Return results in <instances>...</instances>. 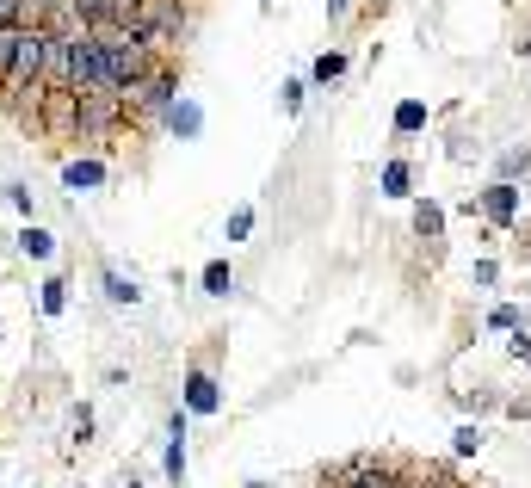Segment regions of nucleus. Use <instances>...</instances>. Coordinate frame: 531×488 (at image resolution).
<instances>
[{"mask_svg":"<svg viewBox=\"0 0 531 488\" xmlns=\"http://www.w3.org/2000/svg\"><path fill=\"white\" fill-rule=\"evenodd\" d=\"M93 38H99V50H105V93H112L118 106H130V99L143 93V81L155 75V50L136 38L130 25H99Z\"/></svg>","mask_w":531,"mask_h":488,"instance_id":"1","label":"nucleus"},{"mask_svg":"<svg viewBox=\"0 0 531 488\" xmlns=\"http://www.w3.org/2000/svg\"><path fill=\"white\" fill-rule=\"evenodd\" d=\"M130 31H136V38L155 50V62H161V50H173V44L186 38V7H180V0H149V7L136 13Z\"/></svg>","mask_w":531,"mask_h":488,"instance_id":"2","label":"nucleus"},{"mask_svg":"<svg viewBox=\"0 0 531 488\" xmlns=\"http://www.w3.org/2000/svg\"><path fill=\"white\" fill-rule=\"evenodd\" d=\"M87 93H105V50L99 38H75V56H68V99H87Z\"/></svg>","mask_w":531,"mask_h":488,"instance_id":"3","label":"nucleus"},{"mask_svg":"<svg viewBox=\"0 0 531 488\" xmlns=\"http://www.w3.org/2000/svg\"><path fill=\"white\" fill-rule=\"evenodd\" d=\"M130 106H143L149 118H167L173 106H180V75H173V68H167V62H155V75L143 81V93H136V99H130Z\"/></svg>","mask_w":531,"mask_h":488,"instance_id":"4","label":"nucleus"},{"mask_svg":"<svg viewBox=\"0 0 531 488\" xmlns=\"http://www.w3.org/2000/svg\"><path fill=\"white\" fill-rule=\"evenodd\" d=\"M118 118H124V106H118L112 93H87V99H75V130H81V136L118 130Z\"/></svg>","mask_w":531,"mask_h":488,"instance_id":"5","label":"nucleus"},{"mask_svg":"<svg viewBox=\"0 0 531 488\" xmlns=\"http://www.w3.org/2000/svg\"><path fill=\"white\" fill-rule=\"evenodd\" d=\"M186 408L192 414H217L223 408V390H217V377H210V371H192L186 377Z\"/></svg>","mask_w":531,"mask_h":488,"instance_id":"6","label":"nucleus"},{"mask_svg":"<svg viewBox=\"0 0 531 488\" xmlns=\"http://www.w3.org/2000/svg\"><path fill=\"white\" fill-rule=\"evenodd\" d=\"M99 180H105L99 161H68V167H62V186H68V192H87V186H99Z\"/></svg>","mask_w":531,"mask_h":488,"instance_id":"7","label":"nucleus"},{"mask_svg":"<svg viewBox=\"0 0 531 488\" xmlns=\"http://www.w3.org/2000/svg\"><path fill=\"white\" fill-rule=\"evenodd\" d=\"M161 124H167L173 136H198V130H204V112H198V106H186V99H180V106H173V112H167Z\"/></svg>","mask_w":531,"mask_h":488,"instance_id":"8","label":"nucleus"},{"mask_svg":"<svg viewBox=\"0 0 531 488\" xmlns=\"http://www.w3.org/2000/svg\"><path fill=\"white\" fill-rule=\"evenodd\" d=\"M482 204H488V217H494V223H513L519 192H513V186H488V198H482Z\"/></svg>","mask_w":531,"mask_h":488,"instance_id":"9","label":"nucleus"},{"mask_svg":"<svg viewBox=\"0 0 531 488\" xmlns=\"http://www.w3.org/2000/svg\"><path fill=\"white\" fill-rule=\"evenodd\" d=\"M19 248H25L31 260H50V254H56V241H50V229H38V223H31V229L19 235Z\"/></svg>","mask_w":531,"mask_h":488,"instance_id":"10","label":"nucleus"},{"mask_svg":"<svg viewBox=\"0 0 531 488\" xmlns=\"http://www.w3.org/2000/svg\"><path fill=\"white\" fill-rule=\"evenodd\" d=\"M204 291H210V297H229V291H235V272H229L223 260H210V266H204Z\"/></svg>","mask_w":531,"mask_h":488,"instance_id":"11","label":"nucleus"},{"mask_svg":"<svg viewBox=\"0 0 531 488\" xmlns=\"http://www.w3.org/2000/svg\"><path fill=\"white\" fill-rule=\"evenodd\" d=\"M105 297H112V303H136L143 291H136V278H124V272H112V266H105Z\"/></svg>","mask_w":531,"mask_h":488,"instance_id":"12","label":"nucleus"},{"mask_svg":"<svg viewBox=\"0 0 531 488\" xmlns=\"http://www.w3.org/2000/svg\"><path fill=\"white\" fill-rule=\"evenodd\" d=\"M383 192L389 198H408V161H389L383 167Z\"/></svg>","mask_w":531,"mask_h":488,"instance_id":"13","label":"nucleus"},{"mask_svg":"<svg viewBox=\"0 0 531 488\" xmlns=\"http://www.w3.org/2000/svg\"><path fill=\"white\" fill-rule=\"evenodd\" d=\"M427 124V106H420V99H408V106H396V130L408 136V130H420Z\"/></svg>","mask_w":531,"mask_h":488,"instance_id":"14","label":"nucleus"},{"mask_svg":"<svg viewBox=\"0 0 531 488\" xmlns=\"http://www.w3.org/2000/svg\"><path fill=\"white\" fill-rule=\"evenodd\" d=\"M62 309H68V285L50 278V285H44V316H62Z\"/></svg>","mask_w":531,"mask_h":488,"instance_id":"15","label":"nucleus"},{"mask_svg":"<svg viewBox=\"0 0 531 488\" xmlns=\"http://www.w3.org/2000/svg\"><path fill=\"white\" fill-rule=\"evenodd\" d=\"M340 488H396V482H389V476H371V470H352Z\"/></svg>","mask_w":531,"mask_h":488,"instance_id":"16","label":"nucleus"},{"mask_svg":"<svg viewBox=\"0 0 531 488\" xmlns=\"http://www.w3.org/2000/svg\"><path fill=\"white\" fill-rule=\"evenodd\" d=\"M439 223H445V217L433 211V204H420V211H414V229H420V235H439Z\"/></svg>","mask_w":531,"mask_h":488,"instance_id":"17","label":"nucleus"},{"mask_svg":"<svg viewBox=\"0 0 531 488\" xmlns=\"http://www.w3.org/2000/svg\"><path fill=\"white\" fill-rule=\"evenodd\" d=\"M340 68H346V56H322V62H315V81H334Z\"/></svg>","mask_w":531,"mask_h":488,"instance_id":"18","label":"nucleus"},{"mask_svg":"<svg viewBox=\"0 0 531 488\" xmlns=\"http://www.w3.org/2000/svg\"><path fill=\"white\" fill-rule=\"evenodd\" d=\"M247 229H254V211H235V217H229V241H241Z\"/></svg>","mask_w":531,"mask_h":488,"instance_id":"19","label":"nucleus"},{"mask_svg":"<svg viewBox=\"0 0 531 488\" xmlns=\"http://www.w3.org/2000/svg\"><path fill=\"white\" fill-rule=\"evenodd\" d=\"M488 322H494V328H519V309H513V303H501V309H494Z\"/></svg>","mask_w":531,"mask_h":488,"instance_id":"20","label":"nucleus"},{"mask_svg":"<svg viewBox=\"0 0 531 488\" xmlns=\"http://www.w3.org/2000/svg\"><path fill=\"white\" fill-rule=\"evenodd\" d=\"M396 488H445V482H396Z\"/></svg>","mask_w":531,"mask_h":488,"instance_id":"21","label":"nucleus"},{"mask_svg":"<svg viewBox=\"0 0 531 488\" xmlns=\"http://www.w3.org/2000/svg\"><path fill=\"white\" fill-rule=\"evenodd\" d=\"M328 13H334V19H340V13H346V0H328Z\"/></svg>","mask_w":531,"mask_h":488,"instance_id":"22","label":"nucleus"},{"mask_svg":"<svg viewBox=\"0 0 531 488\" xmlns=\"http://www.w3.org/2000/svg\"><path fill=\"white\" fill-rule=\"evenodd\" d=\"M130 488H136V482H130Z\"/></svg>","mask_w":531,"mask_h":488,"instance_id":"23","label":"nucleus"}]
</instances>
